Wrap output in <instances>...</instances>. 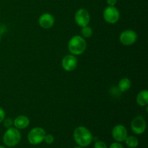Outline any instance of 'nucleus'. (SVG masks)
<instances>
[{
	"instance_id": "2",
	"label": "nucleus",
	"mask_w": 148,
	"mask_h": 148,
	"mask_svg": "<svg viewBox=\"0 0 148 148\" xmlns=\"http://www.w3.org/2000/svg\"><path fill=\"white\" fill-rule=\"evenodd\" d=\"M87 43L85 39L81 36H74L70 38L68 43V49L71 54L79 56L85 51Z\"/></svg>"
},
{
	"instance_id": "15",
	"label": "nucleus",
	"mask_w": 148,
	"mask_h": 148,
	"mask_svg": "<svg viewBox=\"0 0 148 148\" xmlns=\"http://www.w3.org/2000/svg\"><path fill=\"white\" fill-rule=\"evenodd\" d=\"M126 143V145L130 148H135L138 146L139 140L134 136H127L126 140H124Z\"/></svg>"
},
{
	"instance_id": "11",
	"label": "nucleus",
	"mask_w": 148,
	"mask_h": 148,
	"mask_svg": "<svg viewBox=\"0 0 148 148\" xmlns=\"http://www.w3.org/2000/svg\"><path fill=\"white\" fill-rule=\"evenodd\" d=\"M54 23V17L50 13H43L38 18L39 25L43 29L51 28L53 27Z\"/></svg>"
},
{
	"instance_id": "25",
	"label": "nucleus",
	"mask_w": 148,
	"mask_h": 148,
	"mask_svg": "<svg viewBox=\"0 0 148 148\" xmlns=\"http://www.w3.org/2000/svg\"><path fill=\"white\" fill-rule=\"evenodd\" d=\"M0 148H6V147H4V146H0Z\"/></svg>"
},
{
	"instance_id": "16",
	"label": "nucleus",
	"mask_w": 148,
	"mask_h": 148,
	"mask_svg": "<svg viewBox=\"0 0 148 148\" xmlns=\"http://www.w3.org/2000/svg\"><path fill=\"white\" fill-rule=\"evenodd\" d=\"M92 34H93V30H92V27L90 26H85L81 29V35H82L81 36L83 37L84 38H89L92 36Z\"/></svg>"
},
{
	"instance_id": "4",
	"label": "nucleus",
	"mask_w": 148,
	"mask_h": 148,
	"mask_svg": "<svg viewBox=\"0 0 148 148\" xmlns=\"http://www.w3.org/2000/svg\"><path fill=\"white\" fill-rule=\"evenodd\" d=\"M46 133L42 127H34L30 130L27 134V140L31 145H36L44 141Z\"/></svg>"
},
{
	"instance_id": "19",
	"label": "nucleus",
	"mask_w": 148,
	"mask_h": 148,
	"mask_svg": "<svg viewBox=\"0 0 148 148\" xmlns=\"http://www.w3.org/2000/svg\"><path fill=\"white\" fill-rule=\"evenodd\" d=\"M94 148H108V147H107L106 144L103 141L98 140V141L95 142V143Z\"/></svg>"
},
{
	"instance_id": "8",
	"label": "nucleus",
	"mask_w": 148,
	"mask_h": 148,
	"mask_svg": "<svg viewBox=\"0 0 148 148\" xmlns=\"http://www.w3.org/2000/svg\"><path fill=\"white\" fill-rule=\"evenodd\" d=\"M146 127H147V123L143 116H136L133 119L131 122V129L132 131L136 134H143L145 132Z\"/></svg>"
},
{
	"instance_id": "22",
	"label": "nucleus",
	"mask_w": 148,
	"mask_h": 148,
	"mask_svg": "<svg viewBox=\"0 0 148 148\" xmlns=\"http://www.w3.org/2000/svg\"><path fill=\"white\" fill-rule=\"evenodd\" d=\"M118 0H106V2L108 6H115L117 4Z\"/></svg>"
},
{
	"instance_id": "1",
	"label": "nucleus",
	"mask_w": 148,
	"mask_h": 148,
	"mask_svg": "<svg viewBox=\"0 0 148 148\" xmlns=\"http://www.w3.org/2000/svg\"><path fill=\"white\" fill-rule=\"evenodd\" d=\"M73 137L77 144L80 147H88L92 142V133L83 126L77 127L73 133Z\"/></svg>"
},
{
	"instance_id": "24",
	"label": "nucleus",
	"mask_w": 148,
	"mask_h": 148,
	"mask_svg": "<svg viewBox=\"0 0 148 148\" xmlns=\"http://www.w3.org/2000/svg\"><path fill=\"white\" fill-rule=\"evenodd\" d=\"M1 33H0V42H1Z\"/></svg>"
},
{
	"instance_id": "3",
	"label": "nucleus",
	"mask_w": 148,
	"mask_h": 148,
	"mask_svg": "<svg viewBox=\"0 0 148 148\" xmlns=\"http://www.w3.org/2000/svg\"><path fill=\"white\" fill-rule=\"evenodd\" d=\"M21 140V134L19 130L15 127H10L4 132L3 136V142L7 147L16 146Z\"/></svg>"
},
{
	"instance_id": "6",
	"label": "nucleus",
	"mask_w": 148,
	"mask_h": 148,
	"mask_svg": "<svg viewBox=\"0 0 148 148\" xmlns=\"http://www.w3.org/2000/svg\"><path fill=\"white\" fill-rule=\"evenodd\" d=\"M137 40V34L134 30H125L119 36V40L124 46H130L136 43Z\"/></svg>"
},
{
	"instance_id": "10",
	"label": "nucleus",
	"mask_w": 148,
	"mask_h": 148,
	"mask_svg": "<svg viewBox=\"0 0 148 148\" xmlns=\"http://www.w3.org/2000/svg\"><path fill=\"white\" fill-rule=\"evenodd\" d=\"M128 135L127 130L122 124L116 125L112 130V137L114 140L119 143L124 142Z\"/></svg>"
},
{
	"instance_id": "13",
	"label": "nucleus",
	"mask_w": 148,
	"mask_h": 148,
	"mask_svg": "<svg viewBox=\"0 0 148 148\" xmlns=\"http://www.w3.org/2000/svg\"><path fill=\"white\" fill-rule=\"evenodd\" d=\"M137 104L142 107L147 106L148 105V91L147 90H143L137 95L136 98Z\"/></svg>"
},
{
	"instance_id": "5",
	"label": "nucleus",
	"mask_w": 148,
	"mask_h": 148,
	"mask_svg": "<svg viewBox=\"0 0 148 148\" xmlns=\"http://www.w3.org/2000/svg\"><path fill=\"white\" fill-rule=\"evenodd\" d=\"M103 18L109 24H115L119 20L120 12L115 6H108L103 11Z\"/></svg>"
},
{
	"instance_id": "18",
	"label": "nucleus",
	"mask_w": 148,
	"mask_h": 148,
	"mask_svg": "<svg viewBox=\"0 0 148 148\" xmlns=\"http://www.w3.org/2000/svg\"><path fill=\"white\" fill-rule=\"evenodd\" d=\"M44 141L46 144L48 145H51L54 142V137H53L52 134H46L44 138Z\"/></svg>"
},
{
	"instance_id": "12",
	"label": "nucleus",
	"mask_w": 148,
	"mask_h": 148,
	"mask_svg": "<svg viewBox=\"0 0 148 148\" xmlns=\"http://www.w3.org/2000/svg\"><path fill=\"white\" fill-rule=\"evenodd\" d=\"M30 124V119L25 115L18 116L13 120V125L17 130H24Z\"/></svg>"
},
{
	"instance_id": "9",
	"label": "nucleus",
	"mask_w": 148,
	"mask_h": 148,
	"mask_svg": "<svg viewBox=\"0 0 148 148\" xmlns=\"http://www.w3.org/2000/svg\"><path fill=\"white\" fill-rule=\"evenodd\" d=\"M77 59L75 55L69 54L64 56L62 61V68L66 72H72L77 66Z\"/></svg>"
},
{
	"instance_id": "23",
	"label": "nucleus",
	"mask_w": 148,
	"mask_h": 148,
	"mask_svg": "<svg viewBox=\"0 0 148 148\" xmlns=\"http://www.w3.org/2000/svg\"><path fill=\"white\" fill-rule=\"evenodd\" d=\"M74 148H82V147H80V146H77V147H75Z\"/></svg>"
},
{
	"instance_id": "14",
	"label": "nucleus",
	"mask_w": 148,
	"mask_h": 148,
	"mask_svg": "<svg viewBox=\"0 0 148 148\" xmlns=\"http://www.w3.org/2000/svg\"><path fill=\"white\" fill-rule=\"evenodd\" d=\"M131 80L127 77H124L121 79H120L118 84V88L121 91V92H125L128 91L131 88Z\"/></svg>"
},
{
	"instance_id": "7",
	"label": "nucleus",
	"mask_w": 148,
	"mask_h": 148,
	"mask_svg": "<svg viewBox=\"0 0 148 148\" xmlns=\"http://www.w3.org/2000/svg\"><path fill=\"white\" fill-rule=\"evenodd\" d=\"M75 20L77 25L82 27L89 25L90 22V15L85 9H79L75 14Z\"/></svg>"
},
{
	"instance_id": "21",
	"label": "nucleus",
	"mask_w": 148,
	"mask_h": 148,
	"mask_svg": "<svg viewBox=\"0 0 148 148\" xmlns=\"http://www.w3.org/2000/svg\"><path fill=\"white\" fill-rule=\"evenodd\" d=\"M6 116V114H5V111H4L2 108L0 107V123L4 121V119H5Z\"/></svg>"
},
{
	"instance_id": "20",
	"label": "nucleus",
	"mask_w": 148,
	"mask_h": 148,
	"mask_svg": "<svg viewBox=\"0 0 148 148\" xmlns=\"http://www.w3.org/2000/svg\"><path fill=\"white\" fill-rule=\"evenodd\" d=\"M109 148H124V147L121 143H119V142H116V143H113L112 144L110 145Z\"/></svg>"
},
{
	"instance_id": "17",
	"label": "nucleus",
	"mask_w": 148,
	"mask_h": 148,
	"mask_svg": "<svg viewBox=\"0 0 148 148\" xmlns=\"http://www.w3.org/2000/svg\"><path fill=\"white\" fill-rule=\"evenodd\" d=\"M2 122L3 124H4V127H5L7 129L10 128V127H12L13 125V120L11 118H5Z\"/></svg>"
}]
</instances>
